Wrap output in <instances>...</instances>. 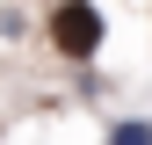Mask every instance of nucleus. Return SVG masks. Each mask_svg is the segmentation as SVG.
<instances>
[{
  "label": "nucleus",
  "mask_w": 152,
  "mask_h": 145,
  "mask_svg": "<svg viewBox=\"0 0 152 145\" xmlns=\"http://www.w3.org/2000/svg\"><path fill=\"white\" fill-rule=\"evenodd\" d=\"M102 15H94V0H65L58 15H51V44L65 51V58H94V51H102Z\"/></svg>",
  "instance_id": "nucleus-1"
},
{
  "label": "nucleus",
  "mask_w": 152,
  "mask_h": 145,
  "mask_svg": "<svg viewBox=\"0 0 152 145\" xmlns=\"http://www.w3.org/2000/svg\"><path fill=\"white\" fill-rule=\"evenodd\" d=\"M109 145H152V123H116Z\"/></svg>",
  "instance_id": "nucleus-2"
}]
</instances>
